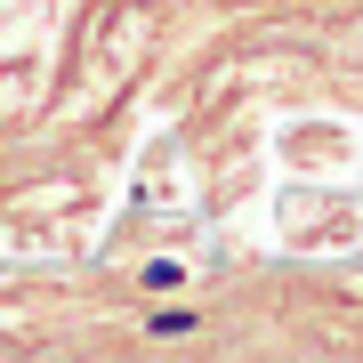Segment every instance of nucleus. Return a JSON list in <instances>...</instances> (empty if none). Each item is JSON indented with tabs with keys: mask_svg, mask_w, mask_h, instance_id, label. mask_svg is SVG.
<instances>
[{
	"mask_svg": "<svg viewBox=\"0 0 363 363\" xmlns=\"http://www.w3.org/2000/svg\"><path fill=\"white\" fill-rule=\"evenodd\" d=\"M154 331H162V339H178V331H194V315H186V307H162V315H154Z\"/></svg>",
	"mask_w": 363,
	"mask_h": 363,
	"instance_id": "1",
	"label": "nucleus"
}]
</instances>
